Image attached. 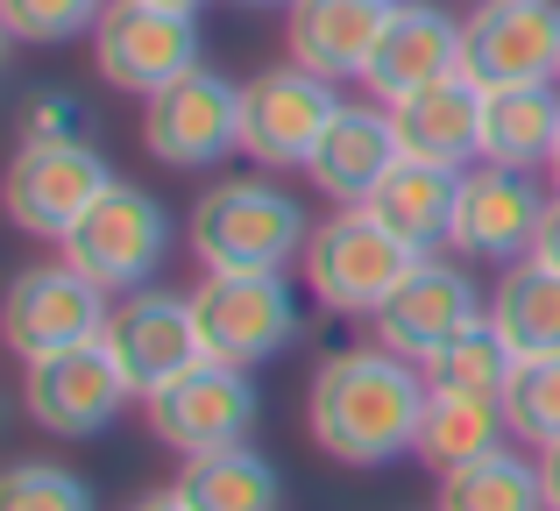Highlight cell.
I'll return each instance as SVG.
<instances>
[{"label": "cell", "mask_w": 560, "mask_h": 511, "mask_svg": "<svg viewBox=\"0 0 560 511\" xmlns=\"http://www.w3.org/2000/svg\"><path fill=\"white\" fill-rule=\"evenodd\" d=\"M462 71L497 85H553L560 79V0H476L462 22Z\"/></svg>", "instance_id": "12"}, {"label": "cell", "mask_w": 560, "mask_h": 511, "mask_svg": "<svg viewBox=\"0 0 560 511\" xmlns=\"http://www.w3.org/2000/svg\"><path fill=\"white\" fill-rule=\"evenodd\" d=\"M191 320H199L206 362H234V370H256V362L284 356L305 327L299 291L284 277H199Z\"/></svg>", "instance_id": "6"}, {"label": "cell", "mask_w": 560, "mask_h": 511, "mask_svg": "<svg viewBox=\"0 0 560 511\" xmlns=\"http://www.w3.org/2000/svg\"><path fill=\"white\" fill-rule=\"evenodd\" d=\"M504 419H511V441L560 448V356H525L518 370H511Z\"/></svg>", "instance_id": "28"}, {"label": "cell", "mask_w": 560, "mask_h": 511, "mask_svg": "<svg viewBox=\"0 0 560 511\" xmlns=\"http://www.w3.org/2000/svg\"><path fill=\"white\" fill-rule=\"evenodd\" d=\"M433 511H547V498H539V462H518L511 448H497V455L468 462V469H447Z\"/></svg>", "instance_id": "27"}, {"label": "cell", "mask_w": 560, "mask_h": 511, "mask_svg": "<svg viewBox=\"0 0 560 511\" xmlns=\"http://www.w3.org/2000/svg\"><path fill=\"white\" fill-rule=\"evenodd\" d=\"M156 8H185V14H199V8H206V0H156Z\"/></svg>", "instance_id": "35"}, {"label": "cell", "mask_w": 560, "mask_h": 511, "mask_svg": "<svg viewBox=\"0 0 560 511\" xmlns=\"http://www.w3.org/2000/svg\"><path fill=\"white\" fill-rule=\"evenodd\" d=\"M462 71V22L433 0H390L383 14V36L362 65V85L390 107V100L419 93V85H440Z\"/></svg>", "instance_id": "17"}, {"label": "cell", "mask_w": 560, "mask_h": 511, "mask_svg": "<svg viewBox=\"0 0 560 511\" xmlns=\"http://www.w3.org/2000/svg\"><path fill=\"white\" fill-rule=\"evenodd\" d=\"M0 511H100L93 484L57 462H14L8 484H0Z\"/></svg>", "instance_id": "29"}, {"label": "cell", "mask_w": 560, "mask_h": 511, "mask_svg": "<svg viewBox=\"0 0 560 511\" xmlns=\"http://www.w3.org/2000/svg\"><path fill=\"white\" fill-rule=\"evenodd\" d=\"M136 384L121 376L107 341H79V348H57L43 362H22V405L43 433L57 441H93L107 433L114 419L128 413Z\"/></svg>", "instance_id": "9"}, {"label": "cell", "mask_w": 560, "mask_h": 511, "mask_svg": "<svg viewBox=\"0 0 560 511\" xmlns=\"http://www.w3.org/2000/svg\"><path fill=\"white\" fill-rule=\"evenodd\" d=\"M454 207H462V171L411 164V156H397L390 178L370 193V213H376V221L390 228V235H405L411 249H425V256L454 235Z\"/></svg>", "instance_id": "23"}, {"label": "cell", "mask_w": 560, "mask_h": 511, "mask_svg": "<svg viewBox=\"0 0 560 511\" xmlns=\"http://www.w3.org/2000/svg\"><path fill=\"white\" fill-rule=\"evenodd\" d=\"M114 185V164L85 142H22L8 164V221L36 242H65L79 213Z\"/></svg>", "instance_id": "11"}, {"label": "cell", "mask_w": 560, "mask_h": 511, "mask_svg": "<svg viewBox=\"0 0 560 511\" xmlns=\"http://www.w3.org/2000/svg\"><path fill=\"white\" fill-rule=\"evenodd\" d=\"M128 511H191V504L178 498V490H150V498H136Z\"/></svg>", "instance_id": "34"}, {"label": "cell", "mask_w": 560, "mask_h": 511, "mask_svg": "<svg viewBox=\"0 0 560 511\" xmlns=\"http://www.w3.org/2000/svg\"><path fill=\"white\" fill-rule=\"evenodd\" d=\"M142 150L171 171H213L242 150V85L220 79L213 65L171 79L164 93L142 100Z\"/></svg>", "instance_id": "7"}, {"label": "cell", "mask_w": 560, "mask_h": 511, "mask_svg": "<svg viewBox=\"0 0 560 511\" xmlns=\"http://www.w3.org/2000/svg\"><path fill=\"white\" fill-rule=\"evenodd\" d=\"M383 14L390 0H291L284 8V50L291 65L319 71V79H362L376 36H383Z\"/></svg>", "instance_id": "20"}, {"label": "cell", "mask_w": 560, "mask_h": 511, "mask_svg": "<svg viewBox=\"0 0 560 511\" xmlns=\"http://www.w3.org/2000/svg\"><path fill=\"white\" fill-rule=\"evenodd\" d=\"M397 164V136H390V107H362L341 100V114L327 121L319 150L305 156V178L334 199V207H370V193L390 178Z\"/></svg>", "instance_id": "19"}, {"label": "cell", "mask_w": 560, "mask_h": 511, "mask_svg": "<svg viewBox=\"0 0 560 511\" xmlns=\"http://www.w3.org/2000/svg\"><path fill=\"white\" fill-rule=\"evenodd\" d=\"M57 256L79 277H93L107 299L114 291H142V284H156V270L171 263V207L150 185L114 178L107 193L79 213V228L57 242Z\"/></svg>", "instance_id": "4"}, {"label": "cell", "mask_w": 560, "mask_h": 511, "mask_svg": "<svg viewBox=\"0 0 560 511\" xmlns=\"http://www.w3.org/2000/svg\"><path fill=\"white\" fill-rule=\"evenodd\" d=\"M107 313H114V299L93 284V277L71 270L65 256L36 263V270H22L14 291H8V348L22 362H43V356H57V348L100 341Z\"/></svg>", "instance_id": "16"}, {"label": "cell", "mask_w": 560, "mask_h": 511, "mask_svg": "<svg viewBox=\"0 0 560 511\" xmlns=\"http://www.w3.org/2000/svg\"><path fill=\"white\" fill-rule=\"evenodd\" d=\"M490 320L511 348L525 356H560V270L539 256L504 263V277L490 284Z\"/></svg>", "instance_id": "24"}, {"label": "cell", "mask_w": 560, "mask_h": 511, "mask_svg": "<svg viewBox=\"0 0 560 511\" xmlns=\"http://www.w3.org/2000/svg\"><path fill=\"white\" fill-rule=\"evenodd\" d=\"M511 448V419H504V398H468V391H433L425 384V413H419V441L411 455L425 462L433 476L447 469H468V462Z\"/></svg>", "instance_id": "22"}, {"label": "cell", "mask_w": 560, "mask_h": 511, "mask_svg": "<svg viewBox=\"0 0 560 511\" xmlns=\"http://www.w3.org/2000/svg\"><path fill=\"white\" fill-rule=\"evenodd\" d=\"M206 65V36L199 14L185 8H156V0H107L93 22V71L114 93H164L171 79Z\"/></svg>", "instance_id": "5"}, {"label": "cell", "mask_w": 560, "mask_h": 511, "mask_svg": "<svg viewBox=\"0 0 560 511\" xmlns=\"http://www.w3.org/2000/svg\"><path fill=\"white\" fill-rule=\"evenodd\" d=\"M242 8H291V0H242Z\"/></svg>", "instance_id": "36"}, {"label": "cell", "mask_w": 560, "mask_h": 511, "mask_svg": "<svg viewBox=\"0 0 560 511\" xmlns=\"http://www.w3.org/2000/svg\"><path fill=\"white\" fill-rule=\"evenodd\" d=\"M425 413V370L390 348H341L313 370L305 391V427H313L319 455L348 462V469H383V462L411 455Z\"/></svg>", "instance_id": "1"}, {"label": "cell", "mask_w": 560, "mask_h": 511, "mask_svg": "<svg viewBox=\"0 0 560 511\" xmlns=\"http://www.w3.org/2000/svg\"><path fill=\"white\" fill-rule=\"evenodd\" d=\"M100 341L114 348L121 376L136 384V398L164 391L171 376H185L191 362H206L199 348V320H191V291H164V284H142V291H121L100 327Z\"/></svg>", "instance_id": "14"}, {"label": "cell", "mask_w": 560, "mask_h": 511, "mask_svg": "<svg viewBox=\"0 0 560 511\" xmlns=\"http://www.w3.org/2000/svg\"><path fill=\"white\" fill-rule=\"evenodd\" d=\"M22 142H85V100L65 85H43L22 107Z\"/></svg>", "instance_id": "31"}, {"label": "cell", "mask_w": 560, "mask_h": 511, "mask_svg": "<svg viewBox=\"0 0 560 511\" xmlns=\"http://www.w3.org/2000/svg\"><path fill=\"white\" fill-rule=\"evenodd\" d=\"M425 384L433 391H468V398H504L511 370H518V348L497 334V320H476V327H462L447 348H433V356L419 362Z\"/></svg>", "instance_id": "26"}, {"label": "cell", "mask_w": 560, "mask_h": 511, "mask_svg": "<svg viewBox=\"0 0 560 511\" xmlns=\"http://www.w3.org/2000/svg\"><path fill=\"white\" fill-rule=\"evenodd\" d=\"M419 256L425 249H411L405 235H390L370 207H334L327 221H313V242H305V256H299V277H305V291H313L327 313L370 320L376 305L419 270Z\"/></svg>", "instance_id": "3"}, {"label": "cell", "mask_w": 560, "mask_h": 511, "mask_svg": "<svg viewBox=\"0 0 560 511\" xmlns=\"http://www.w3.org/2000/svg\"><path fill=\"white\" fill-rule=\"evenodd\" d=\"M171 490H178L191 511H277V504H284L277 469L248 441L242 448H220V455H191Z\"/></svg>", "instance_id": "25"}, {"label": "cell", "mask_w": 560, "mask_h": 511, "mask_svg": "<svg viewBox=\"0 0 560 511\" xmlns=\"http://www.w3.org/2000/svg\"><path fill=\"white\" fill-rule=\"evenodd\" d=\"M142 413H150V433L164 448H178V455H220V448H242L248 433H256V384H248V370H234V362H191L185 376H171L164 391H150L142 398Z\"/></svg>", "instance_id": "10"}, {"label": "cell", "mask_w": 560, "mask_h": 511, "mask_svg": "<svg viewBox=\"0 0 560 511\" xmlns=\"http://www.w3.org/2000/svg\"><path fill=\"white\" fill-rule=\"evenodd\" d=\"M553 150H560V79L482 93V164L553 171Z\"/></svg>", "instance_id": "21"}, {"label": "cell", "mask_w": 560, "mask_h": 511, "mask_svg": "<svg viewBox=\"0 0 560 511\" xmlns=\"http://www.w3.org/2000/svg\"><path fill=\"white\" fill-rule=\"evenodd\" d=\"M100 8L107 0H0V28L14 43H71V36H93Z\"/></svg>", "instance_id": "30"}, {"label": "cell", "mask_w": 560, "mask_h": 511, "mask_svg": "<svg viewBox=\"0 0 560 511\" xmlns=\"http://www.w3.org/2000/svg\"><path fill=\"white\" fill-rule=\"evenodd\" d=\"M476 320H490V291H482L462 263L419 256V270L370 313V341L390 348V356H405V362H425L433 348H447L454 334L476 327Z\"/></svg>", "instance_id": "13"}, {"label": "cell", "mask_w": 560, "mask_h": 511, "mask_svg": "<svg viewBox=\"0 0 560 511\" xmlns=\"http://www.w3.org/2000/svg\"><path fill=\"white\" fill-rule=\"evenodd\" d=\"M539 498L547 511H560V448H539Z\"/></svg>", "instance_id": "32"}, {"label": "cell", "mask_w": 560, "mask_h": 511, "mask_svg": "<svg viewBox=\"0 0 560 511\" xmlns=\"http://www.w3.org/2000/svg\"><path fill=\"white\" fill-rule=\"evenodd\" d=\"M553 199L539 193V171H511V164H476L462 171V207H454V249L476 263H525L539 249Z\"/></svg>", "instance_id": "15"}, {"label": "cell", "mask_w": 560, "mask_h": 511, "mask_svg": "<svg viewBox=\"0 0 560 511\" xmlns=\"http://www.w3.org/2000/svg\"><path fill=\"white\" fill-rule=\"evenodd\" d=\"M341 114V85L305 65H270L242 85V156L256 171H305L327 121Z\"/></svg>", "instance_id": "8"}, {"label": "cell", "mask_w": 560, "mask_h": 511, "mask_svg": "<svg viewBox=\"0 0 560 511\" xmlns=\"http://www.w3.org/2000/svg\"><path fill=\"white\" fill-rule=\"evenodd\" d=\"M185 242L206 263V277H284L305 256V242H313V221H305V207L284 185L228 178L191 199Z\"/></svg>", "instance_id": "2"}, {"label": "cell", "mask_w": 560, "mask_h": 511, "mask_svg": "<svg viewBox=\"0 0 560 511\" xmlns=\"http://www.w3.org/2000/svg\"><path fill=\"white\" fill-rule=\"evenodd\" d=\"M390 136H397V156H411V164L476 171L482 164V85L468 71H454L440 85L390 100Z\"/></svg>", "instance_id": "18"}, {"label": "cell", "mask_w": 560, "mask_h": 511, "mask_svg": "<svg viewBox=\"0 0 560 511\" xmlns=\"http://www.w3.org/2000/svg\"><path fill=\"white\" fill-rule=\"evenodd\" d=\"M553 178H560V150H553Z\"/></svg>", "instance_id": "37"}, {"label": "cell", "mask_w": 560, "mask_h": 511, "mask_svg": "<svg viewBox=\"0 0 560 511\" xmlns=\"http://www.w3.org/2000/svg\"><path fill=\"white\" fill-rule=\"evenodd\" d=\"M533 256L560 270V193H553V207H547V228H539V249H533Z\"/></svg>", "instance_id": "33"}]
</instances>
